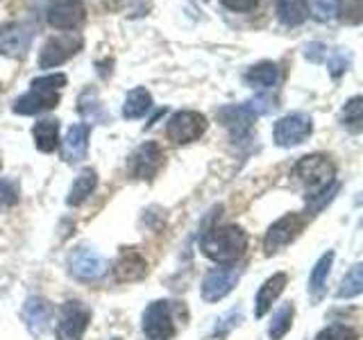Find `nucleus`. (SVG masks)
I'll use <instances>...</instances> for the list:
<instances>
[{
	"mask_svg": "<svg viewBox=\"0 0 363 340\" xmlns=\"http://www.w3.org/2000/svg\"><path fill=\"white\" fill-rule=\"evenodd\" d=\"M245 247H247V234L238 225L213 227V230L204 232L200 238L202 254L220 266L238 261L245 254Z\"/></svg>",
	"mask_w": 363,
	"mask_h": 340,
	"instance_id": "obj_1",
	"label": "nucleus"
},
{
	"mask_svg": "<svg viewBox=\"0 0 363 340\" xmlns=\"http://www.w3.org/2000/svg\"><path fill=\"white\" fill-rule=\"evenodd\" d=\"M295 175L309 191V196H306V200H309L334 184L336 168L325 154H306L295 164Z\"/></svg>",
	"mask_w": 363,
	"mask_h": 340,
	"instance_id": "obj_2",
	"label": "nucleus"
},
{
	"mask_svg": "<svg viewBox=\"0 0 363 340\" xmlns=\"http://www.w3.org/2000/svg\"><path fill=\"white\" fill-rule=\"evenodd\" d=\"M306 225V218L302 213H286L281 215L277 222H272L266 232V238H264V252L268 256L281 252L284 247L291 245L295 238H298L304 230Z\"/></svg>",
	"mask_w": 363,
	"mask_h": 340,
	"instance_id": "obj_3",
	"label": "nucleus"
},
{
	"mask_svg": "<svg viewBox=\"0 0 363 340\" xmlns=\"http://www.w3.org/2000/svg\"><path fill=\"white\" fill-rule=\"evenodd\" d=\"M143 334L145 340H170L175 336V322H173V302L157 300L143 311Z\"/></svg>",
	"mask_w": 363,
	"mask_h": 340,
	"instance_id": "obj_4",
	"label": "nucleus"
},
{
	"mask_svg": "<svg viewBox=\"0 0 363 340\" xmlns=\"http://www.w3.org/2000/svg\"><path fill=\"white\" fill-rule=\"evenodd\" d=\"M91 322V309L77 300H68L57 315V340H82Z\"/></svg>",
	"mask_w": 363,
	"mask_h": 340,
	"instance_id": "obj_5",
	"label": "nucleus"
},
{
	"mask_svg": "<svg viewBox=\"0 0 363 340\" xmlns=\"http://www.w3.org/2000/svg\"><path fill=\"white\" fill-rule=\"evenodd\" d=\"M68 270H71V275L79 281H96L107 275L109 261L102 256L98 249L82 245L73 249L71 256H68Z\"/></svg>",
	"mask_w": 363,
	"mask_h": 340,
	"instance_id": "obj_6",
	"label": "nucleus"
},
{
	"mask_svg": "<svg viewBox=\"0 0 363 340\" xmlns=\"http://www.w3.org/2000/svg\"><path fill=\"white\" fill-rule=\"evenodd\" d=\"M204 132H207V118H204L200 111H177L173 113V118L168 120V128H166L168 139L177 145L198 141Z\"/></svg>",
	"mask_w": 363,
	"mask_h": 340,
	"instance_id": "obj_7",
	"label": "nucleus"
},
{
	"mask_svg": "<svg viewBox=\"0 0 363 340\" xmlns=\"http://www.w3.org/2000/svg\"><path fill=\"white\" fill-rule=\"evenodd\" d=\"M82 48V37L79 34H57V37H50L43 43L41 55H39V66L41 68H57L64 62L71 60L73 55L79 52Z\"/></svg>",
	"mask_w": 363,
	"mask_h": 340,
	"instance_id": "obj_8",
	"label": "nucleus"
},
{
	"mask_svg": "<svg viewBox=\"0 0 363 340\" xmlns=\"http://www.w3.org/2000/svg\"><path fill=\"white\" fill-rule=\"evenodd\" d=\"M241 275H243V268H236L232 264L209 270L207 277H204V281H202V300L204 302H218V300L227 298V295L234 290L236 281L241 279Z\"/></svg>",
	"mask_w": 363,
	"mask_h": 340,
	"instance_id": "obj_9",
	"label": "nucleus"
},
{
	"mask_svg": "<svg viewBox=\"0 0 363 340\" xmlns=\"http://www.w3.org/2000/svg\"><path fill=\"white\" fill-rule=\"evenodd\" d=\"M313 132V123L311 116L306 113H289L275 123V143L279 147H293V145H300L309 139V134Z\"/></svg>",
	"mask_w": 363,
	"mask_h": 340,
	"instance_id": "obj_10",
	"label": "nucleus"
},
{
	"mask_svg": "<svg viewBox=\"0 0 363 340\" xmlns=\"http://www.w3.org/2000/svg\"><path fill=\"white\" fill-rule=\"evenodd\" d=\"M34 23L28 21H11L0 28V50L9 57H26L32 45Z\"/></svg>",
	"mask_w": 363,
	"mask_h": 340,
	"instance_id": "obj_11",
	"label": "nucleus"
},
{
	"mask_svg": "<svg viewBox=\"0 0 363 340\" xmlns=\"http://www.w3.org/2000/svg\"><path fill=\"white\" fill-rule=\"evenodd\" d=\"M164 166V150L155 141H145L130 157V173L134 179H152Z\"/></svg>",
	"mask_w": 363,
	"mask_h": 340,
	"instance_id": "obj_12",
	"label": "nucleus"
},
{
	"mask_svg": "<svg viewBox=\"0 0 363 340\" xmlns=\"http://www.w3.org/2000/svg\"><path fill=\"white\" fill-rule=\"evenodd\" d=\"M45 16L55 30H73L84 21L86 9L82 0H48Z\"/></svg>",
	"mask_w": 363,
	"mask_h": 340,
	"instance_id": "obj_13",
	"label": "nucleus"
},
{
	"mask_svg": "<svg viewBox=\"0 0 363 340\" xmlns=\"http://www.w3.org/2000/svg\"><path fill=\"white\" fill-rule=\"evenodd\" d=\"M60 105V94L57 91H43V89H30L26 96H21L14 102V113H21V116H34V113L55 109Z\"/></svg>",
	"mask_w": 363,
	"mask_h": 340,
	"instance_id": "obj_14",
	"label": "nucleus"
},
{
	"mask_svg": "<svg viewBox=\"0 0 363 340\" xmlns=\"http://www.w3.org/2000/svg\"><path fill=\"white\" fill-rule=\"evenodd\" d=\"M21 315H23L26 327L30 329V334L41 336L52 322V306L43 298H28L26 304H23Z\"/></svg>",
	"mask_w": 363,
	"mask_h": 340,
	"instance_id": "obj_15",
	"label": "nucleus"
},
{
	"mask_svg": "<svg viewBox=\"0 0 363 340\" xmlns=\"http://www.w3.org/2000/svg\"><path fill=\"white\" fill-rule=\"evenodd\" d=\"M147 275V264L143 254L139 252V249L134 247H128L123 249L121 256L116 259V264H113V277H116V281H139Z\"/></svg>",
	"mask_w": 363,
	"mask_h": 340,
	"instance_id": "obj_16",
	"label": "nucleus"
},
{
	"mask_svg": "<svg viewBox=\"0 0 363 340\" xmlns=\"http://www.w3.org/2000/svg\"><path fill=\"white\" fill-rule=\"evenodd\" d=\"M89 150V125L77 123L68 128L64 141H62V157L66 164H79L86 159Z\"/></svg>",
	"mask_w": 363,
	"mask_h": 340,
	"instance_id": "obj_17",
	"label": "nucleus"
},
{
	"mask_svg": "<svg viewBox=\"0 0 363 340\" xmlns=\"http://www.w3.org/2000/svg\"><path fill=\"white\" fill-rule=\"evenodd\" d=\"M255 118L257 116L245 107V102H243V105L223 107L218 111V120L225 125L227 130H230V134L234 136V139H243V136H247L250 134V128H252V123H255Z\"/></svg>",
	"mask_w": 363,
	"mask_h": 340,
	"instance_id": "obj_18",
	"label": "nucleus"
},
{
	"mask_svg": "<svg viewBox=\"0 0 363 340\" xmlns=\"http://www.w3.org/2000/svg\"><path fill=\"white\" fill-rule=\"evenodd\" d=\"M286 283H289L286 272H275V275L268 277L264 283H261L259 293H257V300H255V315L257 317H264L272 309V304H275L277 298L284 293Z\"/></svg>",
	"mask_w": 363,
	"mask_h": 340,
	"instance_id": "obj_19",
	"label": "nucleus"
},
{
	"mask_svg": "<svg viewBox=\"0 0 363 340\" xmlns=\"http://www.w3.org/2000/svg\"><path fill=\"white\" fill-rule=\"evenodd\" d=\"M243 79H245L247 86L259 89V91H268L272 86H277L279 68H277V64H272V62H261V64L250 68Z\"/></svg>",
	"mask_w": 363,
	"mask_h": 340,
	"instance_id": "obj_20",
	"label": "nucleus"
},
{
	"mask_svg": "<svg viewBox=\"0 0 363 340\" xmlns=\"http://www.w3.org/2000/svg\"><path fill=\"white\" fill-rule=\"evenodd\" d=\"M96 184H98V175L94 168H84L82 173L77 175V179L73 181V186L68 188V198H66V204L68 207H79L91 193L96 191Z\"/></svg>",
	"mask_w": 363,
	"mask_h": 340,
	"instance_id": "obj_21",
	"label": "nucleus"
},
{
	"mask_svg": "<svg viewBox=\"0 0 363 340\" xmlns=\"http://www.w3.org/2000/svg\"><path fill=\"white\" fill-rule=\"evenodd\" d=\"M150 107H152L150 91L143 89V86L132 89L128 94V98H125V102H123V116L128 120H136V118L145 116V113L150 111Z\"/></svg>",
	"mask_w": 363,
	"mask_h": 340,
	"instance_id": "obj_22",
	"label": "nucleus"
},
{
	"mask_svg": "<svg viewBox=\"0 0 363 340\" xmlns=\"http://www.w3.org/2000/svg\"><path fill=\"white\" fill-rule=\"evenodd\" d=\"M332 264H334V252L329 249V252H325L320 259H318V264L311 270L309 295L313 298V302H318L325 295V286H327V277H329V270H332Z\"/></svg>",
	"mask_w": 363,
	"mask_h": 340,
	"instance_id": "obj_23",
	"label": "nucleus"
},
{
	"mask_svg": "<svg viewBox=\"0 0 363 340\" xmlns=\"http://www.w3.org/2000/svg\"><path fill=\"white\" fill-rule=\"evenodd\" d=\"M32 139L37 150L41 152H52L60 145V123L57 120H39L32 128Z\"/></svg>",
	"mask_w": 363,
	"mask_h": 340,
	"instance_id": "obj_24",
	"label": "nucleus"
},
{
	"mask_svg": "<svg viewBox=\"0 0 363 340\" xmlns=\"http://www.w3.org/2000/svg\"><path fill=\"white\" fill-rule=\"evenodd\" d=\"M77 109L84 116V120H89V123H105L107 120V113H105V109H102L98 94L94 89H86L84 94L79 96Z\"/></svg>",
	"mask_w": 363,
	"mask_h": 340,
	"instance_id": "obj_25",
	"label": "nucleus"
},
{
	"mask_svg": "<svg viewBox=\"0 0 363 340\" xmlns=\"http://www.w3.org/2000/svg\"><path fill=\"white\" fill-rule=\"evenodd\" d=\"M277 14L284 26H300L306 18L304 0H277Z\"/></svg>",
	"mask_w": 363,
	"mask_h": 340,
	"instance_id": "obj_26",
	"label": "nucleus"
},
{
	"mask_svg": "<svg viewBox=\"0 0 363 340\" xmlns=\"http://www.w3.org/2000/svg\"><path fill=\"white\" fill-rule=\"evenodd\" d=\"M361 293H363V266L357 264V266L350 268V272L343 277V281H340V286L336 290V298L338 300H352Z\"/></svg>",
	"mask_w": 363,
	"mask_h": 340,
	"instance_id": "obj_27",
	"label": "nucleus"
},
{
	"mask_svg": "<svg viewBox=\"0 0 363 340\" xmlns=\"http://www.w3.org/2000/svg\"><path fill=\"white\" fill-rule=\"evenodd\" d=\"M306 16H311L320 23L334 21L340 14V0H304Z\"/></svg>",
	"mask_w": 363,
	"mask_h": 340,
	"instance_id": "obj_28",
	"label": "nucleus"
},
{
	"mask_svg": "<svg viewBox=\"0 0 363 340\" xmlns=\"http://www.w3.org/2000/svg\"><path fill=\"white\" fill-rule=\"evenodd\" d=\"M293 315H295V309L293 304H284L281 309L272 315V322L268 327V336L270 340H281L284 336H286L291 332L293 327Z\"/></svg>",
	"mask_w": 363,
	"mask_h": 340,
	"instance_id": "obj_29",
	"label": "nucleus"
},
{
	"mask_svg": "<svg viewBox=\"0 0 363 340\" xmlns=\"http://www.w3.org/2000/svg\"><path fill=\"white\" fill-rule=\"evenodd\" d=\"M361 102H363L361 96L350 98L343 107V116H340V120H343V125L352 134H359L363 128V105Z\"/></svg>",
	"mask_w": 363,
	"mask_h": 340,
	"instance_id": "obj_30",
	"label": "nucleus"
},
{
	"mask_svg": "<svg viewBox=\"0 0 363 340\" xmlns=\"http://www.w3.org/2000/svg\"><path fill=\"white\" fill-rule=\"evenodd\" d=\"M315 340H359V334L345 324H329L315 336Z\"/></svg>",
	"mask_w": 363,
	"mask_h": 340,
	"instance_id": "obj_31",
	"label": "nucleus"
},
{
	"mask_svg": "<svg viewBox=\"0 0 363 340\" xmlns=\"http://www.w3.org/2000/svg\"><path fill=\"white\" fill-rule=\"evenodd\" d=\"M32 89H43V91H57L66 86V75L64 73H52V75H43V77H37L32 79Z\"/></svg>",
	"mask_w": 363,
	"mask_h": 340,
	"instance_id": "obj_32",
	"label": "nucleus"
},
{
	"mask_svg": "<svg viewBox=\"0 0 363 340\" xmlns=\"http://www.w3.org/2000/svg\"><path fill=\"white\" fill-rule=\"evenodd\" d=\"M327 62V68H329V73H332V77H340L345 71H347V66H350V55H343V52H334Z\"/></svg>",
	"mask_w": 363,
	"mask_h": 340,
	"instance_id": "obj_33",
	"label": "nucleus"
},
{
	"mask_svg": "<svg viewBox=\"0 0 363 340\" xmlns=\"http://www.w3.org/2000/svg\"><path fill=\"white\" fill-rule=\"evenodd\" d=\"M304 57L309 62H313V64H323L327 60V45L325 43H318V41L306 43L304 45Z\"/></svg>",
	"mask_w": 363,
	"mask_h": 340,
	"instance_id": "obj_34",
	"label": "nucleus"
},
{
	"mask_svg": "<svg viewBox=\"0 0 363 340\" xmlns=\"http://www.w3.org/2000/svg\"><path fill=\"white\" fill-rule=\"evenodd\" d=\"M18 200V191L11 181H0V207H9Z\"/></svg>",
	"mask_w": 363,
	"mask_h": 340,
	"instance_id": "obj_35",
	"label": "nucleus"
},
{
	"mask_svg": "<svg viewBox=\"0 0 363 340\" xmlns=\"http://www.w3.org/2000/svg\"><path fill=\"white\" fill-rule=\"evenodd\" d=\"M230 11H250L259 5V0H220Z\"/></svg>",
	"mask_w": 363,
	"mask_h": 340,
	"instance_id": "obj_36",
	"label": "nucleus"
},
{
	"mask_svg": "<svg viewBox=\"0 0 363 340\" xmlns=\"http://www.w3.org/2000/svg\"><path fill=\"white\" fill-rule=\"evenodd\" d=\"M223 324H218V327H216V334H227V332H230V329L234 327V324H238V322H241V311H232L230 315H227V317H223V320H220Z\"/></svg>",
	"mask_w": 363,
	"mask_h": 340,
	"instance_id": "obj_37",
	"label": "nucleus"
},
{
	"mask_svg": "<svg viewBox=\"0 0 363 340\" xmlns=\"http://www.w3.org/2000/svg\"><path fill=\"white\" fill-rule=\"evenodd\" d=\"M113 340H121V338H113Z\"/></svg>",
	"mask_w": 363,
	"mask_h": 340,
	"instance_id": "obj_38",
	"label": "nucleus"
}]
</instances>
